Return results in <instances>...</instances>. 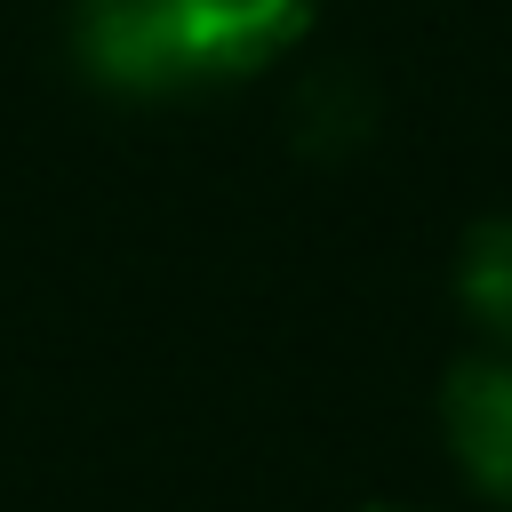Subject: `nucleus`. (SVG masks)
<instances>
[{
	"label": "nucleus",
	"mask_w": 512,
	"mask_h": 512,
	"mask_svg": "<svg viewBox=\"0 0 512 512\" xmlns=\"http://www.w3.org/2000/svg\"><path fill=\"white\" fill-rule=\"evenodd\" d=\"M312 0H80V56L120 88H176L272 64Z\"/></svg>",
	"instance_id": "obj_1"
},
{
	"label": "nucleus",
	"mask_w": 512,
	"mask_h": 512,
	"mask_svg": "<svg viewBox=\"0 0 512 512\" xmlns=\"http://www.w3.org/2000/svg\"><path fill=\"white\" fill-rule=\"evenodd\" d=\"M440 432H448L464 488H480L488 504L512 512V352L456 360V376L440 392Z\"/></svg>",
	"instance_id": "obj_2"
},
{
	"label": "nucleus",
	"mask_w": 512,
	"mask_h": 512,
	"mask_svg": "<svg viewBox=\"0 0 512 512\" xmlns=\"http://www.w3.org/2000/svg\"><path fill=\"white\" fill-rule=\"evenodd\" d=\"M456 296L488 336H512V224H480L456 256Z\"/></svg>",
	"instance_id": "obj_3"
},
{
	"label": "nucleus",
	"mask_w": 512,
	"mask_h": 512,
	"mask_svg": "<svg viewBox=\"0 0 512 512\" xmlns=\"http://www.w3.org/2000/svg\"><path fill=\"white\" fill-rule=\"evenodd\" d=\"M384 512H392V504H384Z\"/></svg>",
	"instance_id": "obj_4"
}]
</instances>
